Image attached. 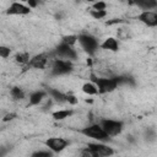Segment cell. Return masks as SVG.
Listing matches in <instances>:
<instances>
[{
	"label": "cell",
	"mask_w": 157,
	"mask_h": 157,
	"mask_svg": "<svg viewBox=\"0 0 157 157\" xmlns=\"http://www.w3.org/2000/svg\"><path fill=\"white\" fill-rule=\"evenodd\" d=\"M82 91L88 94V96H94V94H98V88L97 86L93 83V82H86L83 86H82Z\"/></svg>",
	"instance_id": "2e32d148"
},
{
	"label": "cell",
	"mask_w": 157,
	"mask_h": 157,
	"mask_svg": "<svg viewBox=\"0 0 157 157\" xmlns=\"http://www.w3.org/2000/svg\"><path fill=\"white\" fill-rule=\"evenodd\" d=\"M87 150L92 157H110L114 153V150L103 144H88Z\"/></svg>",
	"instance_id": "52a82bcc"
},
{
	"label": "cell",
	"mask_w": 157,
	"mask_h": 157,
	"mask_svg": "<svg viewBox=\"0 0 157 157\" xmlns=\"http://www.w3.org/2000/svg\"><path fill=\"white\" fill-rule=\"evenodd\" d=\"M81 134L87 136V137H91L93 140H98V141H103V142L108 141L110 139L99 124H92V125H88V126L83 128L81 130Z\"/></svg>",
	"instance_id": "7a4b0ae2"
},
{
	"label": "cell",
	"mask_w": 157,
	"mask_h": 157,
	"mask_svg": "<svg viewBox=\"0 0 157 157\" xmlns=\"http://www.w3.org/2000/svg\"><path fill=\"white\" fill-rule=\"evenodd\" d=\"M103 130L107 132V135L110 136H117L123 131L124 124L120 120H112V119H103L99 124Z\"/></svg>",
	"instance_id": "277c9868"
},
{
	"label": "cell",
	"mask_w": 157,
	"mask_h": 157,
	"mask_svg": "<svg viewBox=\"0 0 157 157\" xmlns=\"http://www.w3.org/2000/svg\"><path fill=\"white\" fill-rule=\"evenodd\" d=\"M15 60H16V63H18V64H28L31 59H29L28 53H20V54H17V55L15 56Z\"/></svg>",
	"instance_id": "d6986e66"
},
{
	"label": "cell",
	"mask_w": 157,
	"mask_h": 157,
	"mask_svg": "<svg viewBox=\"0 0 157 157\" xmlns=\"http://www.w3.org/2000/svg\"><path fill=\"white\" fill-rule=\"evenodd\" d=\"M92 82L97 86L98 93L104 94L113 92L115 88H118L119 85H121V76H115V77H97L93 74L91 75Z\"/></svg>",
	"instance_id": "6da1fadb"
},
{
	"label": "cell",
	"mask_w": 157,
	"mask_h": 157,
	"mask_svg": "<svg viewBox=\"0 0 157 157\" xmlns=\"http://www.w3.org/2000/svg\"><path fill=\"white\" fill-rule=\"evenodd\" d=\"M67 102H69L70 104H76V103H77V98H76L75 96L67 93Z\"/></svg>",
	"instance_id": "484cf974"
},
{
	"label": "cell",
	"mask_w": 157,
	"mask_h": 157,
	"mask_svg": "<svg viewBox=\"0 0 157 157\" xmlns=\"http://www.w3.org/2000/svg\"><path fill=\"white\" fill-rule=\"evenodd\" d=\"M105 7H107V4H105V2H103V1H99V2H96V4H93V6H92V10L105 11Z\"/></svg>",
	"instance_id": "603a6c76"
},
{
	"label": "cell",
	"mask_w": 157,
	"mask_h": 157,
	"mask_svg": "<svg viewBox=\"0 0 157 157\" xmlns=\"http://www.w3.org/2000/svg\"><path fill=\"white\" fill-rule=\"evenodd\" d=\"M77 40L78 43L81 44L82 49L88 54V55H93L96 53V50L98 49V42L97 39L91 36V34H80L77 37Z\"/></svg>",
	"instance_id": "3957f363"
},
{
	"label": "cell",
	"mask_w": 157,
	"mask_h": 157,
	"mask_svg": "<svg viewBox=\"0 0 157 157\" xmlns=\"http://www.w3.org/2000/svg\"><path fill=\"white\" fill-rule=\"evenodd\" d=\"M31 157H53V153L49 151H36L31 155Z\"/></svg>",
	"instance_id": "7402d4cb"
},
{
	"label": "cell",
	"mask_w": 157,
	"mask_h": 157,
	"mask_svg": "<svg viewBox=\"0 0 157 157\" xmlns=\"http://www.w3.org/2000/svg\"><path fill=\"white\" fill-rule=\"evenodd\" d=\"M61 42L65 44H69V45H74L77 42V37L76 36H65V37H63Z\"/></svg>",
	"instance_id": "ffe728a7"
},
{
	"label": "cell",
	"mask_w": 157,
	"mask_h": 157,
	"mask_svg": "<svg viewBox=\"0 0 157 157\" xmlns=\"http://www.w3.org/2000/svg\"><path fill=\"white\" fill-rule=\"evenodd\" d=\"M72 71V63L70 60L55 59L52 65V75L53 76H63Z\"/></svg>",
	"instance_id": "5b68a950"
},
{
	"label": "cell",
	"mask_w": 157,
	"mask_h": 157,
	"mask_svg": "<svg viewBox=\"0 0 157 157\" xmlns=\"http://www.w3.org/2000/svg\"><path fill=\"white\" fill-rule=\"evenodd\" d=\"M28 6H29V7H36V6H37V2H36V1L29 0V1H28Z\"/></svg>",
	"instance_id": "83f0119b"
},
{
	"label": "cell",
	"mask_w": 157,
	"mask_h": 157,
	"mask_svg": "<svg viewBox=\"0 0 157 157\" xmlns=\"http://www.w3.org/2000/svg\"><path fill=\"white\" fill-rule=\"evenodd\" d=\"M10 94H11V97H12L13 99H16V101H21V99L25 98V92H23L22 88H20V87H12L11 91H10Z\"/></svg>",
	"instance_id": "ac0fdd59"
},
{
	"label": "cell",
	"mask_w": 157,
	"mask_h": 157,
	"mask_svg": "<svg viewBox=\"0 0 157 157\" xmlns=\"http://www.w3.org/2000/svg\"><path fill=\"white\" fill-rule=\"evenodd\" d=\"M145 136H146V140H147V141H153V140L156 139V132H155V130H152V129H147Z\"/></svg>",
	"instance_id": "cb8c5ba5"
},
{
	"label": "cell",
	"mask_w": 157,
	"mask_h": 157,
	"mask_svg": "<svg viewBox=\"0 0 157 157\" xmlns=\"http://www.w3.org/2000/svg\"><path fill=\"white\" fill-rule=\"evenodd\" d=\"M29 12H31V7L21 2H12L6 10L7 15H28Z\"/></svg>",
	"instance_id": "8fae6325"
},
{
	"label": "cell",
	"mask_w": 157,
	"mask_h": 157,
	"mask_svg": "<svg viewBox=\"0 0 157 157\" xmlns=\"http://www.w3.org/2000/svg\"><path fill=\"white\" fill-rule=\"evenodd\" d=\"M90 13H91V16L93 17V18H96V20H101V18H103L105 15H107V11H98V10H91L90 11Z\"/></svg>",
	"instance_id": "44dd1931"
},
{
	"label": "cell",
	"mask_w": 157,
	"mask_h": 157,
	"mask_svg": "<svg viewBox=\"0 0 157 157\" xmlns=\"http://www.w3.org/2000/svg\"><path fill=\"white\" fill-rule=\"evenodd\" d=\"M134 4L139 7H141L144 11H148V10L157 7V1H155V0H137Z\"/></svg>",
	"instance_id": "5bb4252c"
},
{
	"label": "cell",
	"mask_w": 157,
	"mask_h": 157,
	"mask_svg": "<svg viewBox=\"0 0 157 157\" xmlns=\"http://www.w3.org/2000/svg\"><path fill=\"white\" fill-rule=\"evenodd\" d=\"M101 48L105 49V50H110V52H117L119 49V43L115 38L109 37V38L104 39V42L101 44Z\"/></svg>",
	"instance_id": "7c38bea8"
},
{
	"label": "cell",
	"mask_w": 157,
	"mask_h": 157,
	"mask_svg": "<svg viewBox=\"0 0 157 157\" xmlns=\"http://www.w3.org/2000/svg\"><path fill=\"white\" fill-rule=\"evenodd\" d=\"M10 48H7V47H4V45H1L0 47V55H1V58H4V59H6L9 55H10Z\"/></svg>",
	"instance_id": "d4e9b609"
},
{
	"label": "cell",
	"mask_w": 157,
	"mask_h": 157,
	"mask_svg": "<svg viewBox=\"0 0 157 157\" xmlns=\"http://www.w3.org/2000/svg\"><path fill=\"white\" fill-rule=\"evenodd\" d=\"M48 94H49L54 101H56V102H59V103L67 102V94H65V93H63V92H60V91H58V90H55V88H49V90H48Z\"/></svg>",
	"instance_id": "4fadbf2b"
},
{
	"label": "cell",
	"mask_w": 157,
	"mask_h": 157,
	"mask_svg": "<svg viewBox=\"0 0 157 157\" xmlns=\"http://www.w3.org/2000/svg\"><path fill=\"white\" fill-rule=\"evenodd\" d=\"M13 117H16V114H7L5 118H4V121H7V120H11L13 119Z\"/></svg>",
	"instance_id": "4316f807"
},
{
	"label": "cell",
	"mask_w": 157,
	"mask_h": 157,
	"mask_svg": "<svg viewBox=\"0 0 157 157\" xmlns=\"http://www.w3.org/2000/svg\"><path fill=\"white\" fill-rule=\"evenodd\" d=\"M47 96V92L44 91H36L29 96V105H37L42 102V99Z\"/></svg>",
	"instance_id": "9a60e30c"
},
{
	"label": "cell",
	"mask_w": 157,
	"mask_h": 157,
	"mask_svg": "<svg viewBox=\"0 0 157 157\" xmlns=\"http://www.w3.org/2000/svg\"><path fill=\"white\" fill-rule=\"evenodd\" d=\"M48 63V54L45 53H42V54H38L36 56H33L29 63L27 64V69L28 67H33V69H44L45 65Z\"/></svg>",
	"instance_id": "30bf717a"
},
{
	"label": "cell",
	"mask_w": 157,
	"mask_h": 157,
	"mask_svg": "<svg viewBox=\"0 0 157 157\" xmlns=\"http://www.w3.org/2000/svg\"><path fill=\"white\" fill-rule=\"evenodd\" d=\"M54 54L58 56V59H64V60H75L77 58V54L75 52V49L72 48V45H69V44H65V43H60L55 50H54Z\"/></svg>",
	"instance_id": "8992f818"
},
{
	"label": "cell",
	"mask_w": 157,
	"mask_h": 157,
	"mask_svg": "<svg viewBox=\"0 0 157 157\" xmlns=\"http://www.w3.org/2000/svg\"><path fill=\"white\" fill-rule=\"evenodd\" d=\"M137 20L148 27H157V12L155 11H142L137 15Z\"/></svg>",
	"instance_id": "9c48e42d"
},
{
	"label": "cell",
	"mask_w": 157,
	"mask_h": 157,
	"mask_svg": "<svg viewBox=\"0 0 157 157\" xmlns=\"http://www.w3.org/2000/svg\"><path fill=\"white\" fill-rule=\"evenodd\" d=\"M72 110L71 109H63V110H56L52 114V117L55 119V120H63L65 118H69L70 115H72Z\"/></svg>",
	"instance_id": "e0dca14e"
},
{
	"label": "cell",
	"mask_w": 157,
	"mask_h": 157,
	"mask_svg": "<svg viewBox=\"0 0 157 157\" xmlns=\"http://www.w3.org/2000/svg\"><path fill=\"white\" fill-rule=\"evenodd\" d=\"M67 145H69V141L63 137H49L48 140H45V146L49 147L52 152H56V153L65 150Z\"/></svg>",
	"instance_id": "ba28073f"
}]
</instances>
